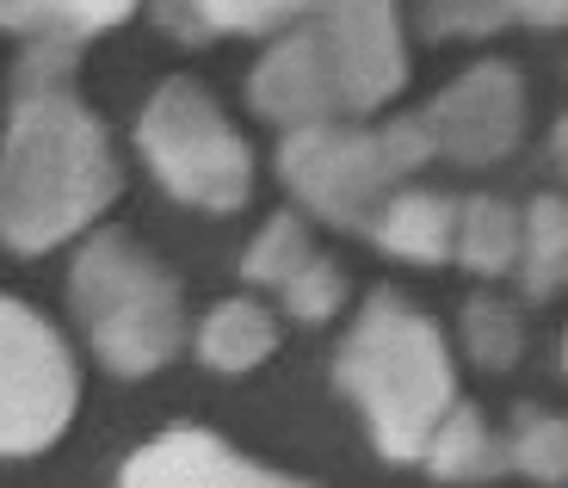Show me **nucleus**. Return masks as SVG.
Wrapping results in <instances>:
<instances>
[{
    "label": "nucleus",
    "mask_w": 568,
    "mask_h": 488,
    "mask_svg": "<svg viewBox=\"0 0 568 488\" xmlns=\"http://www.w3.org/2000/svg\"><path fill=\"white\" fill-rule=\"evenodd\" d=\"M118 186L112 130L74 100V87H13L0 136V242L13 254H50L93 230Z\"/></svg>",
    "instance_id": "nucleus-1"
},
{
    "label": "nucleus",
    "mask_w": 568,
    "mask_h": 488,
    "mask_svg": "<svg viewBox=\"0 0 568 488\" xmlns=\"http://www.w3.org/2000/svg\"><path fill=\"white\" fill-rule=\"evenodd\" d=\"M334 384L346 389L365 415L371 439L389 464L420 458L426 433L457 403V372L445 328L396 297V291H371L358 309L353 334L341 340Z\"/></svg>",
    "instance_id": "nucleus-2"
},
{
    "label": "nucleus",
    "mask_w": 568,
    "mask_h": 488,
    "mask_svg": "<svg viewBox=\"0 0 568 488\" xmlns=\"http://www.w3.org/2000/svg\"><path fill=\"white\" fill-rule=\"evenodd\" d=\"M69 297L112 377H155L185 346L180 278L161 273V260H149L118 230L93 235L81 247V260L69 273Z\"/></svg>",
    "instance_id": "nucleus-3"
},
{
    "label": "nucleus",
    "mask_w": 568,
    "mask_h": 488,
    "mask_svg": "<svg viewBox=\"0 0 568 488\" xmlns=\"http://www.w3.org/2000/svg\"><path fill=\"white\" fill-rule=\"evenodd\" d=\"M136 149L161 186L192 211H242L254 192V149L199 81H161L136 118Z\"/></svg>",
    "instance_id": "nucleus-4"
},
{
    "label": "nucleus",
    "mask_w": 568,
    "mask_h": 488,
    "mask_svg": "<svg viewBox=\"0 0 568 488\" xmlns=\"http://www.w3.org/2000/svg\"><path fill=\"white\" fill-rule=\"evenodd\" d=\"M81 372L57 322L0 291V458H38L69 433Z\"/></svg>",
    "instance_id": "nucleus-5"
},
{
    "label": "nucleus",
    "mask_w": 568,
    "mask_h": 488,
    "mask_svg": "<svg viewBox=\"0 0 568 488\" xmlns=\"http://www.w3.org/2000/svg\"><path fill=\"white\" fill-rule=\"evenodd\" d=\"M278 173L291 199L310 204V216L334 223V230H371L377 204L396 192L377 136L358 118H334V124H310V130H284L278 149Z\"/></svg>",
    "instance_id": "nucleus-6"
},
{
    "label": "nucleus",
    "mask_w": 568,
    "mask_h": 488,
    "mask_svg": "<svg viewBox=\"0 0 568 488\" xmlns=\"http://www.w3.org/2000/svg\"><path fill=\"white\" fill-rule=\"evenodd\" d=\"M433 155L457 167H495L526 136V74L513 62H476L420 112Z\"/></svg>",
    "instance_id": "nucleus-7"
},
{
    "label": "nucleus",
    "mask_w": 568,
    "mask_h": 488,
    "mask_svg": "<svg viewBox=\"0 0 568 488\" xmlns=\"http://www.w3.org/2000/svg\"><path fill=\"white\" fill-rule=\"evenodd\" d=\"M310 19L334 57V74H341L346 118L384 112L408 87V43H402L396 0H334Z\"/></svg>",
    "instance_id": "nucleus-8"
},
{
    "label": "nucleus",
    "mask_w": 568,
    "mask_h": 488,
    "mask_svg": "<svg viewBox=\"0 0 568 488\" xmlns=\"http://www.w3.org/2000/svg\"><path fill=\"white\" fill-rule=\"evenodd\" d=\"M247 105L278 130H310V124L346 118L341 74H334V57H327L315 19L297 31H284L266 57L254 62V74H247Z\"/></svg>",
    "instance_id": "nucleus-9"
},
{
    "label": "nucleus",
    "mask_w": 568,
    "mask_h": 488,
    "mask_svg": "<svg viewBox=\"0 0 568 488\" xmlns=\"http://www.w3.org/2000/svg\"><path fill=\"white\" fill-rule=\"evenodd\" d=\"M118 488H315L303 476L266 470L204 427H168L136 446L118 470Z\"/></svg>",
    "instance_id": "nucleus-10"
},
{
    "label": "nucleus",
    "mask_w": 568,
    "mask_h": 488,
    "mask_svg": "<svg viewBox=\"0 0 568 488\" xmlns=\"http://www.w3.org/2000/svg\"><path fill=\"white\" fill-rule=\"evenodd\" d=\"M365 235L384 254L408 260V266H445L457 242V199L452 192H426V186H396L377 204Z\"/></svg>",
    "instance_id": "nucleus-11"
},
{
    "label": "nucleus",
    "mask_w": 568,
    "mask_h": 488,
    "mask_svg": "<svg viewBox=\"0 0 568 488\" xmlns=\"http://www.w3.org/2000/svg\"><path fill=\"white\" fill-rule=\"evenodd\" d=\"M420 464L439 476V482H488V476L507 470V439L483 420V408L452 403L439 415V427L426 433Z\"/></svg>",
    "instance_id": "nucleus-12"
},
{
    "label": "nucleus",
    "mask_w": 568,
    "mask_h": 488,
    "mask_svg": "<svg viewBox=\"0 0 568 488\" xmlns=\"http://www.w3.org/2000/svg\"><path fill=\"white\" fill-rule=\"evenodd\" d=\"M272 353H278V316L260 297H229L199 322V359L211 372L242 377L254 365H266Z\"/></svg>",
    "instance_id": "nucleus-13"
},
{
    "label": "nucleus",
    "mask_w": 568,
    "mask_h": 488,
    "mask_svg": "<svg viewBox=\"0 0 568 488\" xmlns=\"http://www.w3.org/2000/svg\"><path fill=\"white\" fill-rule=\"evenodd\" d=\"M130 13H136V0H0V31H19L31 43H87L124 26Z\"/></svg>",
    "instance_id": "nucleus-14"
},
{
    "label": "nucleus",
    "mask_w": 568,
    "mask_h": 488,
    "mask_svg": "<svg viewBox=\"0 0 568 488\" xmlns=\"http://www.w3.org/2000/svg\"><path fill=\"white\" fill-rule=\"evenodd\" d=\"M452 260L469 266L476 278H500L513 273L519 260V211L495 192H476V199H457V242Z\"/></svg>",
    "instance_id": "nucleus-15"
},
{
    "label": "nucleus",
    "mask_w": 568,
    "mask_h": 488,
    "mask_svg": "<svg viewBox=\"0 0 568 488\" xmlns=\"http://www.w3.org/2000/svg\"><path fill=\"white\" fill-rule=\"evenodd\" d=\"M513 273L526 285L531 303H550L568 278V211L556 192L531 199L519 211V260H513Z\"/></svg>",
    "instance_id": "nucleus-16"
},
{
    "label": "nucleus",
    "mask_w": 568,
    "mask_h": 488,
    "mask_svg": "<svg viewBox=\"0 0 568 488\" xmlns=\"http://www.w3.org/2000/svg\"><path fill=\"white\" fill-rule=\"evenodd\" d=\"M464 346L483 372H513L526 353V322L507 297H469L464 303Z\"/></svg>",
    "instance_id": "nucleus-17"
},
{
    "label": "nucleus",
    "mask_w": 568,
    "mask_h": 488,
    "mask_svg": "<svg viewBox=\"0 0 568 488\" xmlns=\"http://www.w3.org/2000/svg\"><path fill=\"white\" fill-rule=\"evenodd\" d=\"M315 254V242H310V223H303L297 211H278L266 223V230L247 242V254H242V278L247 285H266V291H278L284 278L297 273L303 260Z\"/></svg>",
    "instance_id": "nucleus-18"
},
{
    "label": "nucleus",
    "mask_w": 568,
    "mask_h": 488,
    "mask_svg": "<svg viewBox=\"0 0 568 488\" xmlns=\"http://www.w3.org/2000/svg\"><path fill=\"white\" fill-rule=\"evenodd\" d=\"M507 464L531 482H562L568 476V427L562 415H519V433L507 439Z\"/></svg>",
    "instance_id": "nucleus-19"
},
{
    "label": "nucleus",
    "mask_w": 568,
    "mask_h": 488,
    "mask_svg": "<svg viewBox=\"0 0 568 488\" xmlns=\"http://www.w3.org/2000/svg\"><path fill=\"white\" fill-rule=\"evenodd\" d=\"M278 297H284V309H291L297 322H327V316H341V309H346V297H353V291H346V273L334 266V260L310 254L297 273L278 285Z\"/></svg>",
    "instance_id": "nucleus-20"
},
{
    "label": "nucleus",
    "mask_w": 568,
    "mask_h": 488,
    "mask_svg": "<svg viewBox=\"0 0 568 488\" xmlns=\"http://www.w3.org/2000/svg\"><path fill=\"white\" fill-rule=\"evenodd\" d=\"M322 7H334V0H199L211 31H284Z\"/></svg>",
    "instance_id": "nucleus-21"
},
{
    "label": "nucleus",
    "mask_w": 568,
    "mask_h": 488,
    "mask_svg": "<svg viewBox=\"0 0 568 488\" xmlns=\"http://www.w3.org/2000/svg\"><path fill=\"white\" fill-rule=\"evenodd\" d=\"M507 0H426V31L433 38H488L507 26Z\"/></svg>",
    "instance_id": "nucleus-22"
},
{
    "label": "nucleus",
    "mask_w": 568,
    "mask_h": 488,
    "mask_svg": "<svg viewBox=\"0 0 568 488\" xmlns=\"http://www.w3.org/2000/svg\"><path fill=\"white\" fill-rule=\"evenodd\" d=\"M377 136V155H384V167H389V180H408L414 167H426L433 161V136H426V124H420V112L414 118H389V124H377L371 130Z\"/></svg>",
    "instance_id": "nucleus-23"
},
{
    "label": "nucleus",
    "mask_w": 568,
    "mask_h": 488,
    "mask_svg": "<svg viewBox=\"0 0 568 488\" xmlns=\"http://www.w3.org/2000/svg\"><path fill=\"white\" fill-rule=\"evenodd\" d=\"M161 19H168L180 38H211V26H204L199 0H161Z\"/></svg>",
    "instance_id": "nucleus-24"
},
{
    "label": "nucleus",
    "mask_w": 568,
    "mask_h": 488,
    "mask_svg": "<svg viewBox=\"0 0 568 488\" xmlns=\"http://www.w3.org/2000/svg\"><path fill=\"white\" fill-rule=\"evenodd\" d=\"M513 19H526V26H562L568 19V0H507Z\"/></svg>",
    "instance_id": "nucleus-25"
}]
</instances>
